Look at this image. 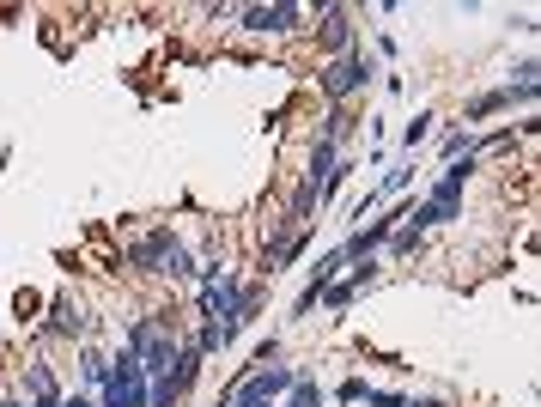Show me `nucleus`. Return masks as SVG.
Returning a JSON list of instances; mask_svg holds the SVG:
<instances>
[{"label":"nucleus","mask_w":541,"mask_h":407,"mask_svg":"<svg viewBox=\"0 0 541 407\" xmlns=\"http://www.w3.org/2000/svg\"><path fill=\"white\" fill-rule=\"evenodd\" d=\"M371 79H377V61H371L365 49H347V55H335V61L317 73V86H323V98H329V104H341V98L365 92Z\"/></svg>","instance_id":"f257e3e1"},{"label":"nucleus","mask_w":541,"mask_h":407,"mask_svg":"<svg viewBox=\"0 0 541 407\" xmlns=\"http://www.w3.org/2000/svg\"><path fill=\"white\" fill-rule=\"evenodd\" d=\"M195 377H201V353H195V341H183L177 359L165 365V377L146 383V407H177V401L195 389Z\"/></svg>","instance_id":"f03ea898"},{"label":"nucleus","mask_w":541,"mask_h":407,"mask_svg":"<svg viewBox=\"0 0 541 407\" xmlns=\"http://www.w3.org/2000/svg\"><path fill=\"white\" fill-rule=\"evenodd\" d=\"M183 256V237L171 231V225H152L146 237H134L128 243V262L140 268V274H171V262Z\"/></svg>","instance_id":"7ed1b4c3"},{"label":"nucleus","mask_w":541,"mask_h":407,"mask_svg":"<svg viewBox=\"0 0 541 407\" xmlns=\"http://www.w3.org/2000/svg\"><path fill=\"white\" fill-rule=\"evenodd\" d=\"M98 407H146V371L134 353H116L110 359V377H104V401Z\"/></svg>","instance_id":"20e7f679"},{"label":"nucleus","mask_w":541,"mask_h":407,"mask_svg":"<svg viewBox=\"0 0 541 407\" xmlns=\"http://www.w3.org/2000/svg\"><path fill=\"white\" fill-rule=\"evenodd\" d=\"M292 383H298V371L268 365V371H256L250 383H238V389H231V401H225V407H274V401H280Z\"/></svg>","instance_id":"39448f33"},{"label":"nucleus","mask_w":541,"mask_h":407,"mask_svg":"<svg viewBox=\"0 0 541 407\" xmlns=\"http://www.w3.org/2000/svg\"><path fill=\"white\" fill-rule=\"evenodd\" d=\"M298 19H304V7H292V0H280V7H244V13H238V25H244V31H262V37L298 31Z\"/></svg>","instance_id":"423d86ee"},{"label":"nucleus","mask_w":541,"mask_h":407,"mask_svg":"<svg viewBox=\"0 0 541 407\" xmlns=\"http://www.w3.org/2000/svg\"><path fill=\"white\" fill-rule=\"evenodd\" d=\"M511 104H535V92H523V86H493V92H481V98H469V110H462V128L469 122H481V116H493V110H511Z\"/></svg>","instance_id":"0eeeda50"},{"label":"nucleus","mask_w":541,"mask_h":407,"mask_svg":"<svg viewBox=\"0 0 541 407\" xmlns=\"http://www.w3.org/2000/svg\"><path fill=\"white\" fill-rule=\"evenodd\" d=\"M317 19H323V49H329V55L359 49V43H353V13H347V7H317Z\"/></svg>","instance_id":"6e6552de"},{"label":"nucleus","mask_w":541,"mask_h":407,"mask_svg":"<svg viewBox=\"0 0 541 407\" xmlns=\"http://www.w3.org/2000/svg\"><path fill=\"white\" fill-rule=\"evenodd\" d=\"M92 329V316L73 304V298H55L49 304V322H43V335H86Z\"/></svg>","instance_id":"1a4fd4ad"},{"label":"nucleus","mask_w":541,"mask_h":407,"mask_svg":"<svg viewBox=\"0 0 541 407\" xmlns=\"http://www.w3.org/2000/svg\"><path fill=\"white\" fill-rule=\"evenodd\" d=\"M274 407H323V389H317L311 377H298V383H292V389H286Z\"/></svg>","instance_id":"9d476101"},{"label":"nucleus","mask_w":541,"mask_h":407,"mask_svg":"<svg viewBox=\"0 0 541 407\" xmlns=\"http://www.w3.org/2000/svg\"><path fill=\"white\" fill-rule=\"evenodd\" d=\"M80 377H86L92 389H104V377H110V359H104L98 347H86V353H80Z\"/></svg>","instance_id":"9b49d317"},{"label":"nucleus","mask_w":541,"mask_h":407,"mask_svg":"<svg viewBox=\"0 0 541 407\" xmlns=\"http://www.w3.org/2000/svg\"><path fill=\"white\" fill-rule=\"evenodd\" d=\"M432 122H438V116H432V110H420V116L402 128V146H408V152H414V146H426V140H432Z\"/></svg>","instance_id":"f8f14e48"},{"label":"nucleus","mask_w":541,"mask_h":407,"mask_svg":"<svg viewBox=\"0 0 541 407\" xmlns=\"http://www.w3.org/2000/svg\"><path fill=\"white\" fill-rule=\"evenodd\" d=\"M25 395H31V401H37V395H61V389H55V371H49V365H31V371H25Z\"/></svg>","instance_id":"ddd939ff"},{"label":"nucleus","mask_w":541,"mask_h":407,"mask_svg":"<svg viewBox=\"0 0 541 407\" xmlns=\"http://www.w3.org/2000/svg\"><path fill=\"white\" fill-rule=\"evenodd\" d=\"M365 395H371V383H365V377H347V383L335 389V401H365Z\"/></svg>","instance_id":"4468645a"},{"label":"nucleus","mask_w":541,"mask_h":407,"mask_svg":"<svg viewBox=\"0 0 541 407\" xmlns=\"http://www.w3.org/2000/svg\"><path fill=\"white\" fill-rule=\"evenodd\" d=\"M408 183H414V171H390V177L377 183V195H396V189H408Z\"/></svg>","instance_id":"2eb2a0df"},{"label":"nucleus","mask_w":541,"mask_h":407,"mask_svg":"<svg viewBox=\"0 0 541 407\" xmlns=\"http://www.w3.org/2000/svg\"><path fill=\"white\" fill-rule=\"evenodd\" d=\"M365 401H371V407H408V395H396V389H371Z\"/></svg>","instance_id":"dca6fc26"},{"label":"nucleus","mask_w":541,"mask_h":407,"mask_svg":"<svg viewBox=\"0 0 541 407\" xmlns=\"http://www.w3.org/2000/svg\"><path fill=\"white\" fill-rule=\"evenodd\" d=\"M61 407H98L92 395H61Z\"/></svg>","instance_id":"f3484780"},{"label":"nucleus","mask_w":541,"mask_h":407,"mask_svg":"<svg viewBox=\"0 0 541 407\" xmlns=\"http://www.w3.org/2000/svg\"><path fill=\"white\" fill-rule=\"evenodd\" d=\"M31 407H61V395H37V401H31Z\"/></svg>","instance_id":"a211bd4d"},{"label":"nucleus","mask_w":541,"mask_h":407,"mask_svg":"<svg viewBox=\"0 0 541 407\" xmlns=\"http://www.w3.org/2000/svg\"><path fill=\"white\" fill-rule=\"evenodd\" d=\"M408 407H444V401H408Z\"/></svg>","instance_id":"6ab92c4d"},{"label":"nucleus","mask_w":541,"mask_h":407,"mask_svg":"<svg viewBox=\"0 0 541 407\" xmlns=\"http://www.w3.org/2000/svg\"><path fill=\"white\" fill-rule=\"evenodd\" d=\"M0 407H25V401H0Z\"/></svg>","instance_id":"aec40b11"}]
</instances>
